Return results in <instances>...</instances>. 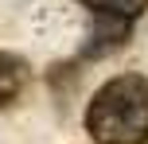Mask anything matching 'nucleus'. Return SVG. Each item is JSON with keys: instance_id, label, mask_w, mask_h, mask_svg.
<instances>
[{"instance_id": "f257e3e1", "label": "nucleus", "mask_w": 148, "mask_h": 144, "mask_svg": "<svg viewBox=\"0 0 148 144\" xmlns=\"http://www.w3.org/2000/svg\"><path fill=\"white\" fill-rule=\"evenodd\" d=\"M86 132L94 144H148V78H109L86 109Z\"/></svg>"}, {"instance_id": "f03ea898", "label": "nucleus", "mask_w": 148, "mask_h": 144, "mask_svg": "<svg viewBox=\"0 0 148 144\" xmlns=\"http://www.w3.org/2000/svg\"><path fill=\"white\" fill-rule=\"evenodd\" d=\"M129 35H133V16L94 12V27H90L86 43H82V59H101L109 51H121Z\"/></svg>"}, {"instance_id": "20e7f679", "label": "nucleus", "mask_w": 148, "mask_h": 144, "mask_svg": "<svg viewBox=\"0 0 148 144\" xmlns=\"http://www.w3.org/2000/svg\"><path fill=\"white\" fill-rule=\"evenodd\" d=\"M90 12H117V16H136L140 12V0H78Z\"/></svg>"}, {"instance_id": "7ed1b4c3", "label": "nucleus", "mask_w": 148, "mask_h": 144, "mask_svg": "<svg viewBox=\"0 0 148 144\" xmlns=\"http://www.w3.org/2000/svg\"><path fill=\"white\" fill-rule=\"evenodd\" d=\"M23 78H27V62L8 55V51H0V105L16 101V93L23 90Z\"/></svg>"}]
</instances>
